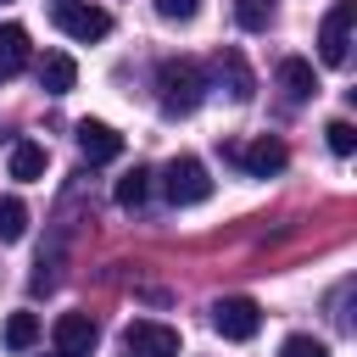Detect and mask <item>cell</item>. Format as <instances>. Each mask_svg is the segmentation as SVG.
<instances>
[{
	"instance_id": "obj_1",
	"label": "cell",
	"mask_w": 357,
	"mask_h": 357,
	"mask_svg": "<svg viewBox=\"0 0 357 357\" xmlns=\"http://www.w3.org/2000/svg\"><path fill=\"white\" fill-rule=\"evenodd\" d=\"M201 100H206V73L190 56H167L156 67V106H162V117H190Z\"/></svg>"
},
{
	"instance_id": "obj_2",
	"label": "cell",
	"mask_w": 357,
	"mask_h": 357,
	"mask_svg": "<svg viewBox=\"0 0 357 357\" xmlns=\"http://www.w3.org/2000/svg\"><path fill=\"white\" fill-rule=\"evenodd\" d=\"M162 195H167L173 206H201V201L212 195L206 162H201V156H173V162L162 167Z\"/></svg>"
},
{
	"instance_id": "obj_3",
	"label": "cell",
	"mask_w": 357,
	"mask_h": 357,
	"mask_svg": "<svg viewBox=\"0 0 357 357\" xmlns=\"http://www.w3.org/2000/svg\"><path fill=\"white\" fill-rule=\"evenodd\" d=\"M50 22H56L67 39H78V45L112 33V17H106L100 6H89V0H56V6H50Z\"/></svg>"
},
{
	"instance_id": "obj_4",
	"label": "cell",
	"mask_w": 357,
	"mask_h": 357,
	"mask_svg": "<svg viewBox=\"0 0 357 357\" xmlns=\"http://www.w3.org/2000/svg\"><path fill=\"white\" fill-rule=\"evenodd\" d=\"M351 17H357L351 0H335L324 11V28H318V61L324 67H346V56H351Z\"/></svg>"
},
{
	"instance_id": "obj_5",
	"label": "cell",
	"mask_w": 357,
	"mask_h": 357,
	"mask_svg": "<svg viewBox=\"0 0 357 357\" xmlns=\"http://www.w3.org/2000/svg\"><path fill=\"white\" fill-rule=\"evenodd\" d=\"M223 162H234V167H245L251 178H268V173H279L284 162H290V151L279 145V139H251V145H240V139H223Z\"/></svg>"
},
{
	"instance_id": "obj_6",
	"label": "cell",
	"mask_w": 357,
	"mask_h": 357,
	"mask_svg": "<svg viewBox=\"0 0 357 357\" xmlns=\"http://www.w3.org/2000/svg\"><path fill=\"white\" fill-rule=\"evenodd\" d=\"M123 351L128 357H178V329L162 318H134L123 329Z\"/></svg>"
},
{
	"instance_id": "obj_7",
	"label": "cell",
	"mask_w": 357,
	"mask_h": 357,
	"mask_svg": "<svg viewBox=\"0 0 357 357\" xmlns=\"http://www.w3.org/2000/svg\"><path fill=\"white\" fill-rule=\"evenodd\" d=\"M212 329L223 340H251L262 329V307L251 296H223V301H212Z\"/></svg>"
},
{
	"instance_id": "obj_8",
	"label": "cell",
	"mask_w": 357,
	"mask_h": 357,
	"mask_svg": "<svg viewBox=\"0 0 357 357\" xmlns=\"http://www.w3.org/2000/svg\"><path fill=\"white\" fill-rule=\"evenodd\" d=\"M50 335H56V357H89L100 346V329H95L89 312H61Z\"/></svg>"
},
{
	"instance_id": "obj_9",
	"label": "cell",
	"mask_w": 357,
	"mask_h": 357,
	"mask_svg": "<svg viewBox=\"0 0 357 357\" xmlns=\"http://www.w3.org/2000/svg\"><path fill=\"white\" fill-rule=\"evenodd\" d=\"M78 151H84L89 162H117V156H123V134H117L112 123L84 117V123H78Z\"/></svg>"
},
{
	"instance_id": "obj_10",
	"label": "cell",
	"mask_w": 357,
	"mask_h": 357,
	"mask_svg": "<svg viewBox=\"0 0 357 357\" xmlns=\"http://www.w3.org/2000/svg\"><path fill=\"white\" fill-rule=\"evenodd\" d=\"M78 84V61L67 56V50H45V61H39V89L45 95H67Z\"/></svg>"
},
{
	"instance_id": "obj_11",
	"label": "cell",
	"mask_w": 357,
	"mask_h": 357,
	"mask_svg": "<svg viewBox=\"0 0 357 357\" xmlns=\"http://www.w3.org/2000/svg\"><path fill=\"white\" fill-rule=\"evenodd\" d=\"M218 84L229 89V100H251L257 95V78H251V67H245L240 50H223L218 56Z\"/></svg>"
},
{
	"instance_id": "obj_12",
	"label": "cell",
	"mask_w": 357,
	"mask_h": 357,
	"mask_svg": "<svg viewBox=\"0 0 357 357\" xmlns=\"http://www.w3.org/2000/svg\"><path fill=\"white\" fill-rule=\"evenodd\" d=\"M279 89H284L290 100H312V95H318V73H312V61L284 56V61H279Z\"/></svg>"
},
{
	"instance_id": "obj_13",
	"label": "cell",
	"mask_w": 357,
	"mask_h": 357,
	"mask_svg": "<svg viewBox=\"0 0 357 357\" xmlns=\"http://www.w3.org/2000/svg\"><path fill=\"white\" fill-rule=\"evenodd\" d=\"M22 67H28V28L0 22V84H6V78H17Z\"/></svg>"
},
{
	"instance_id": "obj_14",
	"label": "cell",
	"mask_w": 357,
	"mask_h": 357,
	"mask_svg": "<svg viewBox=\"0 0 357 357\" xmlns=\"http://www.w3.org/2000/svg\"><path fill=\"white\" fill-rule=\"evenodd\" d=\"M6 167H11V178H17V184H33V178H45V145H33V139H17V145H11V156H6Z\"/></svg>"
},
{
	"instance_id": "obj_15",
	"label": "cell",
	"mask_w": 357,
	"mask_h": 357,
	"mask_svg": "<svg viewBox=\"0 0 357 357\" xmlns=\"http://www.w3.org/2000/svg\"><path fill=\"white\" fill-rule=\"evenodd\" d=\"M112 195H117V206H123V212H139V206H145V195H151V167H128V173L117 178V190H112Z\"/></svg>"
},
{
	"instance_id": "obj_16",
	"label": "cell",
	"mask_w": 357,
	"mask_h": 357,
	"mask_svg": "<svg viewBox=\"0 0 357 357\" xmlns=\"http://www.w3.org/2000/svg\"><path fill=\"white\" fill-rule=\"evenodd\" d=\"M39 340V318L33 312H11L6 318V351H28Z\"/></svg>"
},
{
	"instance_id": "obj_17",
	"label": "cell",
	"mask_w": 357,
	"mask_h": 357,
	"mask_svg": "<svg viewBox=\"0 0 357 357\" xmlns=\"http://www.w3.org/2000/svg\"><path fill=\"white\" fill-rule=\"evenodd\" d=\"M28 234V206L17 195H0V240H22Z\"/></svg>"
},
{
	"instance_id": "obj_18",
	"label": "cell",
	"mask_w": 357,
	"mask_h": 357,
	"mask_svg": "<svg viewBox=\"0 0 357 357\" xmlns=\"http://www.w3.org/2000/svg\"><path fill=\"white\" fill-rule=\"evenodd\" d=\"M234 22H240L245 33H262V28L273 22V0H234Z\"/></svg>"
},
{
	"instance_id": "obj_19",
	"label": "cell",
	"mask_w": 357,
	"mask_h": 357,
	"mask_svg": "<svg viewBox=\"0 0 357 357\" xmlns=\"http://www.w3.org/2000/svg\"><path fill=\"white\" fill-rule=\"evenodd\" d=\"M324 139H329V151H335V156H351V151H357V128H351L346 117H329Z\"/></svg>"
},
{
	"instance_id": "obj_20",
	"label": "cell",
	"mask_w": 357,
	"mask_h": 357,
	"mask_svg": "<svg viewBox=\"0 0 357 357\" xmlns=\"http://www.w3.org/2000/svg\"><path fill=\"white\" fill-rule=\"evenodd\" d=\"M279 357H329V346H324V340H312V335H284Z\"/></svg>"
},
{
	"instance_id": "obj_21",
	"label": "cell",
	"mask_w": 357,
	"mask_h": 357,
	"mask_svg": "<svg viewBox=\"0 0 357 357\" xmlns=\"http://www.w3.org/2000/svg\"><path fill=\"white\" fill-rule=\"evenodd\" d=\"M201 11V0H156V17H167V22H190Z\"/></svg>"
}]
</instances>
